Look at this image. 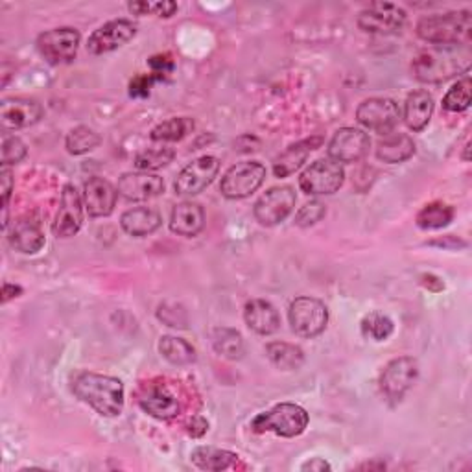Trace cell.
I'll use <instances>...</instances> for the list:
<instances>
[{
    "label": "cell",
    "mask_w": 472,
    "mask_h": 472,
    "mask_svg": "<svg viewBox=\"0 0 472 472\" xmlns=\"http://www.w3.org/2000/svg\"><path fill=\"white\" fill-rule=\"evenodd\" d=\"M472 54L467 44L432 46L413 59L411 71L423 84H441L470 69Z\"/></svg>",
    "instance_id": "1"
},
{
    "label": "cell",
    "mask_w": 472,
    "mask_h": 472,
    "mask_svg": "<svg viewBox=\"0 0 472 472\" xmlns=\"http://www.w3.org/2000/svg\"><path fill=\"white\" fill-rule=\"evenodd\" d=\"M73 393L102 418H118L124 409V384L114 377L80 373L73 380Z\"/></svg>",
    "instance_id": "2"
},
{
    "label": "cell",
    "mask_w": 472,
    "mask_h": 472,
    "mask_svg": "<svg viewBox=\"0 0 472 472\" xmlns=\"http://www.w3.org/2000/svg\"><path fill=\"white\" fill-rule=\"evenodd\" d=\"M472 14L468 10L448 12L423 17L418 23V35L436 46L467 44L470 46Z\"/></svg>",
    "instance_id": "3"
},
{
    "label": "cell",
    "mask_w": 472,
    "mask_h": 472,
    "mask_svg": "<svg viewBox=\"0 0 472 472\" xmlns=\"http://www.w3.org/2000/svg\"><path fill=\"white\" fill-rule=\"evenodd\" d=\"M309 413L303 406L293 402H280L268 411L259 413L251 421V430L257 434L271 432L279 438H300L309 427Z\"/></svg>",
    "instance_id": "4"
},
{
    "label": "cell",
    "mask_w": 472,
    "mask_h": 472,
    "mask_svg": "<svg viewBox=\"0 0 472 472\" xmlns=\"http://www.w3.org/2000/svg\"><path fill=\"white\" fill-rule=\"evenodd\" d=\"M266 180V166L259 161H244L231 166L220 183V192L227 200H244L257 192Z\"/></svg>",
    "instance_id": "5"
},
{
    "label": "cell",
    "mask_w": 472,
    "mask_h": 472,
    "mask_svg": "<svg viewBox=\"0 0 472 472\" xmlns=\"http://www.w3.org/2000/svg\"><path fill=\"white\" fill-rule=\"evenodd\" d=\"M288 320L298 336L316 338L329 325V309L316 298H298L290 303Z\"/></svg>",
    "instance_id": "6"
},
{
    "label": "cell",
    "mask_w": 472,
    "mask_h": 472,
    "mask_svg": "<svg viewBox=\"0 0 472 472\" xmlns=\"http://www.w3.org/2000/svg\"><path fill=\"white\" fill-rule=\"evenodd\" d=\"M345 170L332 159H318L300 177V187L309 196H330L343 187Z\"/></svg>",
    "instance_id": "7"
},
{
    "label": "cell",
    "mask_w": 472,
    "mask_h": 472,
    "mask_svg": "<svg viewBox=\"0 0 472 472\" xmlns=\"http://www.w3.org/2000/svg\"><path fill=\"white\" fill-rule=\"evenodd\" d=\"M82 34L76 28H54L37 37V50L50 65L71 64L78 54Z\"/></svg>",
    "instance_id": "8"
},
{
    "label": "cell",
    "mask_w": 472,
    "mask_h": 472,
    "mask_svg": "<svg viewBox=\"0 0 472 472\" xmlns=\"http://www.w3.org/2000/svg\"><path fill=\"white\" fill-rule=\"evenodd\" d=\"M419 377V364L411 357L391 360L380 375V391L391 402H400L402 397L416 384Z\"/></svg>",
    "instance_id": "9"
},
{
    "label": "cell",
    "mask_w": 472,
    "mask_h": 472,
    "mask_svg": "<svg viewBox=\"0 0 472 472\" xmlns=\"http://www.w3.org/2000/svg\"><path fill=\"white\" fill-rule=\"evenodd\" d=\"M357 121L371 132L388 135L400 123V107L391 98H369L359 105Z\"/></svg>",
    "instance_id": "10"
},
{
    "label": "cell",
    "mask_w": 472,
    "mask_h": 472,
    "mask_svg": "<svg viewBox=\"0 0 472 472\" xmlns=\"http://www.w3.org/2000/svg\"><path fill=\"white\" fill-rule=\"evenodd\" d=\"M220 172V159L214 155H203L189 162L175 180V192L180 196L202 194Z\"/></svg>",
    "instance_id": "11"
},
{
    "label": "cell",
    "mask_w": 472,
    "mask_h": 472,
    "mask_svg": "<svg viewBox=\"0 0 472 472\" xmlns=\"http://www.w3.org/2000/svg\"><path fill=\"white\" fill-rule=\"evenodd\" d=\"M295 202H298V196H295V191L291 187H273L255 203V220L264 227L279 225L291 214V211L295 209Z\"/></svg>",
    "instance_id": "12"
},
{
    "label": "cell",
    "mask_w": 472,
    "mask_h": 472,
    "mask_svg": "<svg viewBox=\"0 0 472 472\" xmlns=\"http://www.w3.org/2000/svg\"><path fill=\"white\" fill-rule=\"evenodd\" d=\"M406 12L393 3H371L359 15V26L368 34H398L406 25Z\"/></svg>",
    "instance_id": "13"
},
{
    "label": "cell",
    "mask_w": 472,
    "mask_h": 472,
    "mask_svg": "<svg viewBox=\"0 0 472 472\" xmlns=\"http://www.w3.org/2000/svg\"><path fill=\"white\" fill-rule=\"evenodd\" d=\"M137 35V25L130 19H114L94 30L87 41L93 55H102L128 44Z\"/></svg>",
    "instance_id": "14"
},
{
    "label": "cell",
    "mask_w": 472,
    "mask_h": 472,
    "mask_svg": "<svg viewBox=\"0 0 472 472\" xmlns=\"http://www.w3.org/2000/svg\"><path fill=\"white\" fill-rule=\"evenodd\" d=\"M369 148H371V139L368 133L357 128H341L330 139L327 153L329 159L339 164L359 162L369 153Z\"/></svg>",
    "instance_id": "15"
},
{
    "label": "cell",
    "mask_w": 472,
    "mask_h": 472,
    "mask_svg": "<svg viewBox=\"0 0 472 472\" xmlns=\"http://www.w3.org/2000/svg\"><path fill=\"white\" fill-rule=\"evenodd\" d=\"M82 225H84L82 196L74 185H65L52 231L57 239H71V236L80 232Z\"/></svg>",
    "instance_id": "16"
},
{
    "label": "cell",
    "mask_w": 472,
    "mask_h": 472,
    "mask_svg": "<svg viewBox=\"0 0 472 472\" xmlns=\"http://www.w3.org/2000/svg\"><path fill=\"white\" fill-rule=\"evenodd\" d=\"M43 114V105L32 98H6L0 103V123L5 130L30 128L41 121Z\"/></svg>",
    "instance_id": "17"
},
{
    "label": "cell",
    "mask_w": 472,
    "mask_h": 472,
    "mask_svg": "<svg viewBox=\"0 0 472 472\" xmlns=\"http://www.w3.org/2000/svg\"><path fill=\"white\" fill-rule=\"evenodd\" d=\"M139 406L148 413V416L168 421L173 419L182 413V402L177 398L168 386L162 382H153L144 388V391L139 395Z\"/></svg>",
    "instance_id": "18"
},
{
    "label": "cell",
    "mask_w": 472,
    "mask_h": 472,
    "mask_svg": "<svg viewBox=\"0 0 472 472\" xmlns=\"http://www.w3.org/2000/svg\"><path fill=\"white\" fill-rule=\"evenodd\" d=\"M118 194L126 198L128 202H144L152 200L164 192L162 177L150 172H128L123 173L116 185Z\"/></svg>",
    "instance_id": "19"
},
{
    "label": "cell",
    "mask_w": 472,
    "mask_h": 472,
    "mask_svg": "<svg viewBox=\"0 0 472 472\" xmlns=\"http://www.w3.org/2000/svg\"><path fill=\"white\" fill-rule=\"evenodd\" d=\"M118 191L103 177H91L84 187V202L85 211L93 218L111 216L116 207Z\"/></svg>",
    "instance_id": "20"
},
{
    "label": "cell",
    "mask_w": 472,
    "mask_h": 472,
    "mask_svg": "<svg viewBox=\"0 0 472 472\" xmlns=\"http://www.w3.org/2000/svg\"><path fill=\"white\" fill-rule=\"evenodd\" d=\"M10 244L15 251L23 253V255H35L39 253L44 244H46V239H44V232L41 229V221L32 218V216H25V218H19L10 232Z\"/></svg>",
    "instance_id": "21"
},
{
    "label": "cell",
    "mask_w": 472,
    "mask_h": 472,
    "mask_svg": "<svg viewBox=\"0 0 472 472\" xmlns=\"http://www.w3.org/2000/svg\"><path fill=\"white\" fill-rule=\"evenodd\" d=\"M321 144H323V137L316 135V137H310V139H305V141H300V143L288 146L273 162L275 177H288L298 172L307 162L309 155L314 150L321 148Z\"/></svg>",
    "instance_id": "22"
},
{
    "label": "cell",
    "mask_w": 472,
    "mask_h": 472,
    "mask_svg": "<svg viewBox=\"0 0 472 472\" xmlns=\"http://www.w3.org/2000/svg\"><path fill=\"white\" fill-rule=\"evenodd\" d=\"M205 227V211L200 203L182 202L177 203L170 216V231L177 236H198Z\"/></svg>",
    "instance_id": "23"
},
{
    "label": "cell",
    "mask_w": 472,
    "mask_h": 472,
    "mask_svg": "<svg viewBox=\"0 0 472 472\" xmlns=\"http://www.w3.org/2000/svg\"><path fill=\"white\" fill-rule=\"evenodd\" d=\"M244 320L246 325L261 336H271L280 329V316L277 309L264 300L250 301L244 309Z\"/></svg>",
    "instance_id": "24"
},
{
    "label": "cell",
    "mask_w": 472,
    "mask_h": 472,
    "mask_svg": "<svg viewBox=\"0 0 472 472\" xmlns=\"http://www.w3.org/2000/svg\"><path fill=\"white\" fill-rule=\"evenodd\" d=\"M434 113V98L428 91H413L404 103V123L411 132H423Z\"/></svg>",
    "instance_id": "25"
},
{
    "label": "cell",
    "mask_w": 472,
    "mask_h": 472,
    "mask_svg": "<svg viewBox=\"0 0 472 472\" xmlns=\"http://www.w3.org/2000/svg\"><path fill=\"white\" fill-rule=\"evenodd\" d=\"M121 225H123L124 232H128L130 236H135V239H144V236L153 234L162 225V218H161L159 211H155L152 207H135L123 214Z\"/></svg>",
    "instance_id": "26"
},
{
    "label": "cell",
    "mask_w": 472,
    "mask_h": 472,
    "mask_svg": "<svg viewBox=\"0 0 472 472\" xmlns=\"http://www.w3.org/2000/svg\"><path fill=\"white\" fill-rule=\"evenodd\" d=\"M416 153V143L406 133H388L377 146V157L386 164H398Z\"/></svg>",
    "instance_id": "27"
},
{
    "label": "cell",
    "mask_w": 472,
    "mask_h": 472,
    "mask_svg": "<svg viewBox=\"0 0 472 472\" xmlns=\"http://www.w3.org/2000/svg\"><path fill=\"white\" fill-rule=\"evenodd\" d=\"M270 362L280 371H298L305 364V352L300 345L288 341H271L266 345Z\"/></svg>",
    "instance_id": "28"
},
{
    "label": "cell",
    "mask_w": 472,
    "mask_h": 472,
    "mask_svg": "<svg viewBox=\"0 0 472 472\" xmlns=\"http://www.w3.org/2000/svg\"><path fill=\"white\" fill-rule=\"evenodd\" d=\"M159 352L172 366H189L196 362V349L183 338L162 336L159 339Z\"/></svg>",
    "instance_id": "29"
},
{
    "label": "cell",
    "mask_w": 472,
    "mask_h": 472,
    "mask_svg": "<svg viewBox=\"0 0 472 472\" xmlns=\"http://www.w3.org/2000/svg\"><path fill=\"white\" fill-rule=\"evenodd\" d=\"M192 463L202 468V470H225L231 468L236 461H239V456L229 450H221L216 447H198L192 450L191 454Z\"/></svg>",
    "instance_id": "30"
},
{
    "label": "cell",
    "mask_w": 472,
    "mask_h": 472,
    "mask_svg": "<svg viewBox=\"0 0 472 472\" xmlns=\"http://www.w3.org/2000/svg\"><path fill=\"white\" fill-rule=\"evenodd\" d=\"M194 128H196V124L191 116H175V118H170V121L157 124L152 130L150 139L153 143H177V141H183L185 137H189L194 132Z\"/></svg>",
    "instance_id": "31"
},
{
    "label": "cell",
    "mask_w": 472,
    "mask_h": 472,
    "mask_svg": "<svg viewBox=\"0 0 472 472\" xmlns=\"http://www.w3.org/2000/svg\"><path fill=\"white\" fill-rule=\"evenodd\" d=\"M212 347L223 359L241 360L244 357V339L242 334L229 327H220L212 330Z\"/></svg>",
    "instance_id": "32"
},
{
    "label": "cell",
    "mask_w": 472,
    "mask_h": 472,
    "mask_svg": "<svg viewBox=\"0 0 472 472\" xmlns=\"http://www.w3.org/2000/svg\"><path fill=\"white\" fill-rule=\"evenodd\" d=\"M452 220H454V209H452L450 205H447V203H441V202L425 205V207L419 211L418 218H416L418 225H419L421 229H425V231L443 229V227H447Z\"/></svg>",
    "instance_id": "33"
},
{
    "label": "cell",
    "mask_w": 472,
    "mask_h": 472,
    "mask_svg": "<svg viewBox=\"0 0 472 472\" xmlns=\"http://www.w3.org/2000/svg\"><path fill=\"white\" fill-rule=\"evenodd\" d=\"M100 144H102V137L87 126H78L71 130L65 139V148L71 155H85L96 150Z\"/></svg>",
    "instance_id": "34"
},
{
    "label": "cell",
    "mask_w": 472,
    "mask_h": 472,
    "mask_svg": "<svg viewBox=\"0 0 472 472\" xmlns=\"http://www.w3.org/2000/svg\"><path fill=\"white\" fill-rule=\"evenodd\" d=\"M173 157H175L173 148H168V146L148 148V150H143L141 153H137L133 164L141 172H152V170L168 166L173 161Z\"/></svg>",
    "instance_id": "35"
},
{
    "label": "cell",
    "mask_w": 472,
    "mask_h": 472,
    "mask_svg": "<svg viewBox=\"0 0 472 472\" xmlns=\"http://www.w3.org/2000/svg\"><path fill=\"white\" fill-rule=\"evenodd\" d=\"M362 332L375 341H386L395 332V323L382 312H371L362 320Z\"/></svg>",
    "instance_id": "36"
},
{
    "label": "cell",
    "mask_w": 472,
    "mask_h": 472,
    "mask_svg": "<svg viewBox=\"0 0 472 472\" xmlns=\"http://www.w3.org/2000/svg\"><path fill=\"white\" fill-rule=\"evenodd\" d=\"M470 89H472V84H470V78L465 76L463 80H459L457 84H454L448 93L445 94L443 98V107L450 113H463L470 107Z\"/></svg>",
    "instance_id": "37"
},
{
    "label": "cell",
    "mask_w": 472,
    "mask_h": 472,
    "mask_svg": "<svg viewBox=\"0 0 472 472\" xmlns=\"http://www.w3.org/2000/svg\"><path fill=\"white\" fill-rule=\"evenodd\" d=\"M130 12L135 15H157V17H172L177 12V5L170 3V0H162V3H132Z\"/></svg>",
    "instance_id": "38"
},
{
    "label": "cell",
    "mask_w": 472,
    "mask_h": 472,
    "mask_svg": "<svg viewBox=\"0 0 472 472\" xmlns=\"http://www.w3.org/2000/svg\"><path fill=\"white\" fill-rule=\"evenodd\" d=\"M26 144L15 135H5L3 139V166H12L26 157Z\"/></svg>",
    "instance_id": "39"
},
{
    "label": "cell",
    "mask_w": 472,
    "mask_h": 472,
    "mask_svg": "<svg viewBox=\"0 0 472 472\" xmlns=\"http://www.w3.org/2000/svg\"><path fill=\"white\" fill-rule=\"evenodd\" d=\"M327 214V207L325 203L314 200L310 203H305L298 214H295V225L300 227H310V225H316L318 221H321Z\"/></svg>",
    "instance_id": "40"
},
{
    "label": "cell",
    "mask_w": 472,
    "mask_h": 472,
    "mask_svg": "<svg viewBox=\"0 0 472 472\" xmlns=\"http://www.w3.org/2000/svg\"><path fill=\"white\" fill-rule=\"evenodd\" d=\"M157 318H159L164 325H168V327H172V329H187V323H189L187 312H185L182 307L170 305V303H164V305L159 307Z\"/></svg>",
    "instance_id": "41"
},
{
    "label": "cell",
    "mask_w": 472,
    "mask_h": 472,
    "mask_svg": "<svg viewBox=\"0 0 472 472\" xmlns=\"http://www.w3.org/2000/svg\"><path fill=\"white\" fill-rule=\"evenodd\" d=\"M162 78L157 74H139L130 82V96L132 98H148L152 87Z\"/></svg>",
    "instance_id": "42"
},
{
    "label": "cell",
    "mask_w": 472,
    "mask_h": 472,
    "mask_svg": "<svg viewBox=\"0 0 472 472\" xmlns=\"http://www.w3.org/2000/svg\"><path fill=\"white\" fill-rule=\"evenodd\" d=\"M148 65H150L152 73L157 74V76H161V78H164L166 74L173 73V67H175V64H173V59H172L170 54H157V55L150 57Z\"/></svg>",
    "instance_id": "43"
},
{
    "label": "cell",
    "mask_w": 472,
    "mask_h": 472,
    "mask_svg": "<svg viewBox=\"0 0 472 472\" xmlns=\"http://www.w3.org/2000/svg\"><path fill=\"white\" fill-rule=\"evenodd\" d=\"M0 182H3V207H8L14 191V177L10 166H3V170H0Z\"/></svg>",
    "instance_id": "44"
},
{
    "label": "cell",
    "mask_w": 472,
    "mask_h": 472,
    "mask_svg": "<svg viewBox=\"0 0 472 472\" xmlns=\"http://www.w3.org/2000/svg\"><path fill=\"white\" fill-rule=\"evenodd\" d=\"M187 432H189V436H192V438H203V436L209 432V423H207V419H203V418H200V416L192 418V419L189 421V425H187Z\"/></svg>",
    "instance_id": "45"
},
{
    "label": "cell",
    "mask_w": 472,
    "mask_h": 472,
    "mask_svg": "<svg viewBox=\"0 0 472 472\" xmlns=\"http://www.w3.org/2000/svg\"><path fill=\"white\" fill-rule=\"evenodd\" d=\"M19 295H23V288L17 286V284H12V282H5L3 286V303H8L15 298H19Z\"/></svg>",
    "instance_id": "46"
},
{
    "label": "cell",
    "mask_w": 472,
    "mask_h": 472,
    "mask_svg": "<svg viewBox=\"0 0 472 472\" xmlns=\"http://www.w3.org/2000/svg\"><path fill=\"white\" fill-rule=\"evenodd\" d=\"M332 467L323 459V457H314L310 461H307L301 470H310V472H325V470H330Z\"/></svg>",
    "instance_id": "47"
},
{
    "label": "cell",
    "mask_w": 472,
    "mask_h": 472,
    "mask_svg": "<svg viewBox=\"0 0 472 472\" xmlns=\"http://www.w3.org/2000/svg\"><path fill=\"white\" fill-rule=\"evenodd\" d=\"M430 246H441V248H452V250H456V248H459V246H465V242L456 241V236L448 234V236H445L443 241H434V242H430Z\"/></svg>",
    "instance_id": "48"
}]
</instances>
